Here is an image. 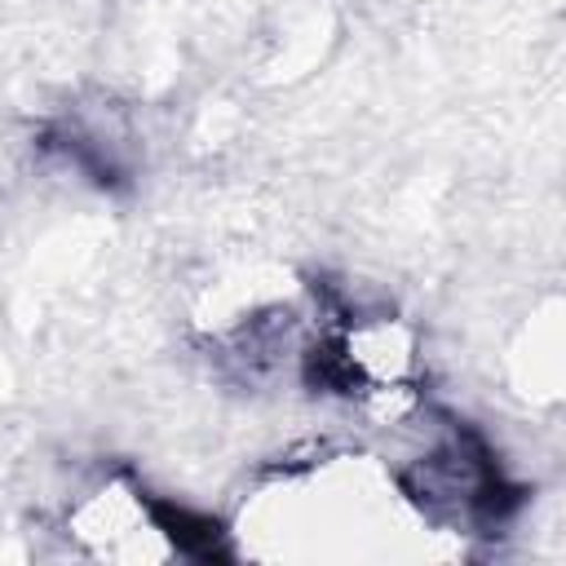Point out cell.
<instances>
[{"label": "cell", "mask_w": 566, "mask_h": 566, "mask_svg": "<svg viewBox=\"0 0 566 566\" xmlns=\"http://www.w3.org/2000/svg\"><path fill=\"white\" fill-rule=\"evenodd\" d=\"M226 539L261 562H389L429 557V539H442V531L424 522L389 460L314 451L261 473Z\"/></svg>", "instance_id": "6da1fadb"}, {"label": "cell", "mask_w": 566, "mask_h": 566, "mask_svg": "<svg viewBox=\"0 0 566 566\" xmlns=\"http://www.w3.org/2000/svg\"><path fill=\"white\" fill-rule=\"evenodd\" d=\"M62 535L75 553L124 566L195 553V531L128 473H97L84 482L62 509Z\"/></svg>", "instance_id": "7a4b0ae2"}, {"label": "cell", "mask_w": 566, "mask_h": 566, "mask_svg": "<svg viewBox=\"0 0 566 566\" xmlns=\"http://www.w3.org/2000/svg\"><path fill=\"white\" fill-rule=\"evenodd\" d=\"M509 371L522 398L531 402H557L562 398V305L548 301L539 314H531V323L522 327V336L509 349Z\"/></svg>", "instance_id": "3957f363"}]
</instances>
